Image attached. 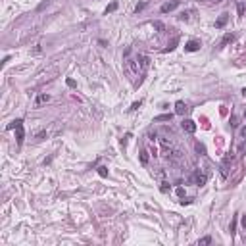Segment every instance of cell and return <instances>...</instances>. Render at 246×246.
I'll return each instance as SVG.
<instances>
[{
  "label": "cell",
  "mask_w": 246,
  "mask_h": 246,
  "mask_svg": "<svg viewBox=\"0 0 246 246\" xmlns=\"http://www.w3.org/2000/svg\"><path fill=\"white\" fill-rule=\"evenodd\" d=\"M242 96H246V88H242Z\"/></svg>",
  "instance_id": "484cf974"
},
{
  "label": "cell",
  "mask_w": 246,
  "mask_h": 246,
  "mask_svg": "<svg viewBox=\"0 0 246 246\" xmlns=\"http://www.w3.org/2000/svg\"><path fill=\"white\" fill-rule=\"evenodd\" d=\"M65 83H67V87H77V83H75V81H73V79H67Z\"/></svg>",
  "instance_id": "44dd1931"
},
{
  "label": "cell",
  "mask_w": 246,
  "mask_h": 246,
  "mask_svg": "<svg viewBox=\"0 0 246 246\" xmlns=\"http://www.w3.org/2000/svg\"><path fill=\"white\" fill-rule=\"evenodd\" d=\"M240 140H244V144H246V127H242V129H240Z\"/></svg>",
  "instance_id": "9a60e30c"
},
{
  "label": "cell",
  "mask_w": 246,
  "mask_h": 246,
  "mask_svg": "<svg viewBox=\"0 0 246 246\" xmlns=\"http://www.w3.org/2000/svg\"><path fill=\"white\" fill-rule=\"evenodd\" d=\"M185 50H187V52H196V50H200V43H198V40H188V43L185 44Z\"/></svg>",
  "instance_id": "8992f818"
},
{
  "label": "cell",
  "mask_w": 246,
  "mask_h": 246,
  "mask_svg": "<svg viewBox=\"0 0 246 246\" xmlns=\"http://www.w3.org/2000/svg\"><path fill=\"white\" fill-rule=\"evenodd\" d=\"M246 12V4H238V15H244Z\"/></svg>",
  "instance_id": "e0dca14e"
},
{
  "label": "cell",
  "mask_w": 246,
  "mask_h": 246,
  "mask_svg": "<svg viewBox=\"0 0 246 246\" xmlns=\"http://www.w3.org/2000/svg\"><path fill=\"white\" fill-rule=\"evenodd\" d=\"M192 181L196 183V185H206V181H208V177L204 175V173H200V171H194L192 173V177H190Z\"/></svg>",
  "instance_id": "3957f363"
},
{
  "label": "cell",
  "mask_w": 246,
  "mask_h": 246,
  "mask_svg": "<svg viewBox=\"0 0 246 246\" xmlns=\"http://www.w3.org/2000/svg\"><path fill=\"white\" fill-rule=\"evenodd\" d=\"M233 40H235V35H233V33H227V35L221 39V46H227L229 43H233Z\"/></svg>",
  "instance_id": "9c48e42d"
},
{
  "label": "cell",
  "mask_w": 246,
  "mask_h": 246,
  "mask_svg": "<svg viewBox=\"0 0 246 246\" xmlns=\"http://www.w3.org/2000/svg\"><path fill=\"white\" fill-rule=\"evenodd\" d=\"M154 27L158 29V31H164V29H165V27H164V23H161V21H154Z\"/></svg>",
  "instance_id": "ac0fdd59"
},
{
  "label": "cell",
  "mask_w": 246,
  "mask_h": 246,
  "mask_svg": "<svg viewBox=\"0 0 246 246\" xmlns=\"http://www.w3.org/2000/svg\"><path fill=\"white\" fill-rule=\"evenodd\" d=\"M235 229H237V217H233V223H231V235H235Z\"/></svg>",
  "instance_id": "d6986e66"
},
{
  "label": "cell",
  "mask_w": 246,
  "mask_h": 246,
  "mask_svg": "<svg viewBox=\"0 0 246 246\" xmlns=\"http://www.w3.org/2000/svg\"><path fill=\"white\" fill-rule=\"evenodd\" d=\"M171 117H173L171 113H164V116H156V117H154V121H169Z\"/></svg>",
  "instance_id": "8fae6325"
},
{
  "label": "cell",
  "mask_w": 246,
  "mask_h": 246,
  "mask_svg": "<svg viewBox=\"0 0 246 246\" xmlns=\"http://www.w3.org/2000/svg\"><path fill=\"white\" fill-rule=\"evenodd\" d=\"M181 125H183V129H185L187 133H194V131H196V123L192 121V119H183Z\"/></svg>",
  "instance_id": "277c9868"
},
{
  "label": "cell",
  "mask_w": 246,
  "mask_h": 246,
  "mask_svg": "<svg viewBox=\"0 0 246 246\" xmlns=\"http://www.w3.org/2000/svg\"><path fill=\"white\" fill-rule=\"evenodd\" d=\"M227 19H229V14H221V15H219V19L216 21V27H217V29H221L223 25L227 23Z\"/></svg>",
  "instance_id": "ba28073f"
},
{
  "label": "cell",
  "mask_w": 246,
  "mask_h": 246,
  "mask_svg": "<svg viewBox=\"0 0 246 246\" xmlns=\"http://www.w3.org/2000/svg\"><path fill=\"white\" fill-rule=\"evenodd\" d=\"M177 194H179V196H181V198H183V196H185V190H183V188H181V187H179V188H177Z\"/></svg>",
  "instance_id": "cb8c5ba5"
},
{
  "label": "cell",
  "mask_w": 246,
  "mask_h": 246,
  "mask_svg": "<svg viewBox=\"0 0 246 246\" xmlns=\"http://www.w3.org/2000/svg\"><path fill=\"white\" fill-rule=\"evenodd\" d=\"M177 43H179V39H173V40H171V44H169V46H167V48H165L164 52H171V50H173V48H175V46H177Z\"/></svg>",
  "instance_id": "4fadbf2b"
},
{
  "label": "cell",
  "mask_w": 246,
  "mask_h": 246,
  "mask_svg": "<svg viewBox=\"0 0 246 246\" xmlns=\"http://www.w3.org/2000/svg\"><path fill=\"white\" fill-rule=\"evenodd\" d=\"M140 161H142V164H146V161H148V156H146V152L140 154Z\"/></svg>",
  "instance_id": "ffe728a7"
},
{
  "label": "cell",
  "mask_w": 246,
  "mask_h": 246,
  "mask_svg": "<svg viewBox=\"0 0 246 246\" xmlns=\"http://www.w3.org/2000/svg\"><path fill=\"white\" fill-rule=\"evenodd\" d=\"M98 175H100V177H108V167L100 165V167H98Z\"/></svg>",
  "instance_id": "7c38bea8"
},
{
  "label": "cell",
  "mask_w": 246,
  "mask_h": 246,
  "mask_svg": "<svg viewBox=\"0 0 246 246\" xmlns=\"http://www.w3.org/2000/svg\"><path fill=\"white\" fill-rule=\"evenodd\" d=\"M8 129H15V139H18V144H23V139H25V133H23V121L21 119H15L8 125Z\"/></svg>",
  "instance_id": "6da1fadb"
},
{
  "label": "cell",
  "mask_w": 246,
  "mask_h": 246,
  "mask_svg": "<svg viewBox=\"0 0 246 246\" xmlns=\"http://www.w3.org/2000/svg\"><path fill=\"white\" fill-rule=\"evenodd\" d=\"M185 110H187V106H185V102H181V100H179V102L175 104V112L179 113V116H181V113H185Z\"/></svg>",
  "instance_id": "30bf717a"
},
{
  "label": "cell",
  "mask_w": 246,
  "mask_h": 246,
  "mask_svg": "<svg viewBox=\"0 0 246 246\" xmlns=\"http://www.w3.org/2000/svg\"><path fill=\"white\" fill-rule=\"evenodd\" d=\"M229 164H231V156H227V158L223 160V164H221V173H223V177L229 173Z\"/></svg>",
  "instance_id": "52a82bcc"
},
{
  "label": "cell",
  "mask_w": 246,
  "mask_h": 246,
  "mask_svg": "<svg viewBox=\"0 0 246 246\" xmlns=\"http://www.w3.org/2000/svg\"><path fill=\"white\" fill-rule=\"evenodd\" d=\"M177 6H179V2H177V0H173V2H165L164 6L160 8V12H161V14H167V12H173V10H175Z\"/></svg>",
  "instance_id": "5b68a950"
},
{
  "label": "cell",
  "mask_w": 246,
  "mask_h": 246,
  "mask_svg": "<svg viewBox=\"0 0 246 246\" xmlns=\"http://www.w3.org/2000/svg\"><path fill=\"white\" fill-rule=\"evenodd\" d=\"M208 2H221V0H208Z\"/></svg>",
  "instance_id": "d4e9b609"
},
{
  "label": "cell",
  "mask_w": 246,
  "mask_h": 246,
  "mask_svg": "<svg viewBox=\"0 0 246 246\" xmlns=\"http://www.w3.org/2000/svg\"><path fill=\"white\" fill-rule=\"evenodd\" d=\"M144 8H146V2H140L137 6V12H140V10H144Z\"/></svg>",
  "instance_id": "603a6c76"
},
{
  "label": "cell",
  "mask_w": 246,
  "mask_h": 246,
  "mask_svg": "<svg viewBox=\"0 0 246 246\" xmlns=\"http://www.w3.org/2000/svg\"><path fill=\"white\" fill-rule=\"evenodd\" d=\"M140 104H142V102H140V100H139V102H135L133 106H131V110H139V108H140Z\"/></svg>",
  "instance_id": "7402d4cb"
},
{
  "label": "cell",
  "mask_w": 246,
  "mask_h": 246,
  "mask_svg": "<svg viewBox=\"0 0 246 246\" xmlns=\"http://www.w3.org/2000/svg\"><path fill=\"white\" fill-rule=\"evenodd\" d=\"M48 100H50V94H46V92H40L39 96L35 98V108H40L43 104H46Z\"/></svg>",
  "instance_id": "7a4b0ae2"
},
{
  "label": "cell",
  "mask_w": 246,
  "mask_h": 246,
  "mask_svg": "<svg viewBox=\"0 0 246 246\" xmlns=\"http://www.w3.org/2000/svg\"><path fill=\"white\" fill-rule=\"evenodd\" d=\"M210 242H212V237H204L198 240V244H210Z\"/></svg>",
  "instance_id": "5bb4252c"
},
{
  "label": "cell",
  "mask_w": 246,
  "mask_h": 246,
  "mask_svg": "<svg viewBox=\"0 0 246 246\" xmlns=\"http://www.w3.org/2000/svg\"><path fill=\"white\" fill-rule=\"evenodd\" d=\"M116 8H117V2H112V4H110V6L106 8V14H108V12H113Z\"/></svg>",
  "instance_id": "2e32d148"
}]
</instances>
